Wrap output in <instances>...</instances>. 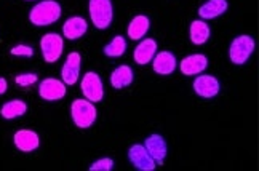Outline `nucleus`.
Wrapping results in <instances>:
<instances>
[{"label": "nucleus", "instance_id": "1", "mask_svg": "<svg viewBox=\"0 0 259 171\" xmlns=\"http://www.w3.org/2000/svg\"><path fill=\"white\" fill-rule=\"evenodd\" d=\"M61 5L56 0H42L35 4L29 12V21L37 27H44L56 23L61 16Z\"/></svg>", "mask_w": 259, "mask_h": 171}, {"label": "nucleus", "instance_id": "2", "mask_svg": "<svg viewBox=\"0 0 259 171\" xmlns=\"http://www.w3.org/2000/svg\"><path fill=\"white\" fill-rule=\"evenodd\" d=\"M71 117L77 128H80V130L90 128L96 122V117H98L95 103L88 101V99H75L71 106Z\"/></svg>", "mask_w": 259, "mask_h": 171}, {"label": "nucleus", "instance_id": "3", "mask_svg": "<svg viewBox=\"0 0 259 171\" xmlns=\"http://www.w3.org/2000/svg\"><path fill=\"white\" fill-rule=\"evenodd\" d=\"M88 12L96 29H107L112 23L114 8L111 0H90Z\"/></svg>", "mask_w": 259, "mask_h": 171}, {"label": "nucleus", "instance_id": "4", "mask_svg": "<svg viewBox=\"0 0 259 171\" xmlns=\"http://www.w3.org/2000/svg\"><path fill=\"white\" fill-rule=\"evenodd\" d=\"M254 52V38L250 35H238L232 40L229 47V58L237 66H242L248 61Z\"/></svg>", "mask_w": 259, "mask_h": 171}, {"label": "nucleus", "instance_id": "5", "mask_svg": "<svg viewBox=\"0 0 259 171\" xmlns=\"http://www.w3.org/2000/svg\"><path fill=\"white\" fill-rule=\"evenodd\" d=\"M40 50H42V56L48 64L56 63L59 58L63 55L64 50V40L59 34L50 32L45 34L40 38Z\"/></svg>", "mask_w": 259, "mask_h": 171}, {"label": "nucleus", "instance_id": "6", "mask_svg": "<svg viewBox=\"0 0 259 171\" xmlns=\"http://www.w3.org/2000/svg\"><path fill=\"white\" fill-rule=\"evenodd\" d=\"M82 93L85 99L92 103H99L104 96V87H103V80L96 72H87L85 77L82 78Z\"/></svg>", "mask_w": 259, "mask_h": 171}, {"label": "nucleus", "instance_id": "7", "mask_svg": "<svg viewBox=\"0 0 259 171\" xmlns=\"http://www.w3.org/2000/svg\"><path fill=\"white\" fill-rule=\"evenodd\" d=\"M128 160L139 171H154L157 168V163L143 144H133L128 149Z\"/></svg>", "mask_w": 259, "mask_h": 171}, {"label": "nucleus", "instance_id": "8", "mask_svg": "<svg viewBox=\"0 0 259 171\" xmlns=\"http://www.w3.org/2000/svg\"><path fill=\"white\" fill-rule=\"evenodd\" d=\"M66 92L67 90L63 80L52 78V77L42 80L40 85H38V95L45 101H59V99H63L66 96Z\"/></svg>", "mask_w": 259, "mask_h": 171}, {"label": "nucleus", "instance_id": "9", "mask_svg": "<svg viewBox=\"0 0 259 171\" xmlns=\"http://www.w3.org/2000/svg\"><path fill=\"white\" fill-rule=\"evenodd\" d=\"M144 147L154 158V162L157 163V166H162L165 158H166V141L163 139V136L160 135H151L146 141H144Z\"/></svg>", "mask_w": 259, "mask_h": 171}, {"label": "nucleus", "instance_id": "10", "mask_svg": "<svg viewBox=\"0 0 259 171\" xmlns=\"http://www.w3.org/2000/svg\"><path fill=\"white\" fill-rule=\"evenodd\" d=\"M13 143L18 150H21L24 154L34 152L35 149L40 146V138L32 130H19L13 136Z\"/></svg>", "mask_w": 259, "mask_h": 171}, {"label": "nucleus", "instance_id": "11", "mask_svg": "<svg viewBox=\"0 0 259 171\" xmlns=\"http://www.w3.org/2000/svg\"><path fill=\"white\" fill-rule=\"evenodd\" d=\"M80 64H82V58L77 52H72L67 55L66 63L61 70V77H63L64 85H74L77 82L78 75H80Z\"/></svg>", "mask_w": 259, "mask_h": 171}, {"label": "nucleus", "instance_id": "12", "mask_svg": "<svg viewBox=\"0 0 259 171\" xmlns=\"http://www.w3.org/2000/svg\"><path fill=\"white\" fill-rule=\"evenodd\" d=\"M219 82L213 75H200L194 80V92L200 98H214L219 93Z\"/></svg>", "mask_w": 259, "mask_h": 171}, {"label": "nucleus", "instance_id": "13", "mask_svg": "<svg viewBox=\"0 0 259 171\" xmlns=\"http://www.w3.org/2000/svg\"><path fill=\"white\" fill-rule=\"evenodd\" d=\"M178 66L176 56L171 52H160L155 53L154 59H152V67L154 72L158 75H170L175 72V69Z\"/></svg>", "mask_w": 259, "mask_h": 171}, {"label": "nucleus", "instance_id": "14", "mask_svg": "<svg viewBox=\"0 0 259 171\" xmlns=\"http://www.w3.org/2000/svg\"><path fill=\"white\" fill-rule=\"evenodd\" d=\"M157 53V42L154 38H143L139 45L135 48V53H133V58L136 64L139 66H146L149 64L154 59Z\"/></svg>", "mask_w": 259, "mask_h": 171}, {"label": "nucleus", "instance_id": "15", "mask_svg": "<svg viewBox=\"0 0 259 171\" xmlns=\"http://www.w3.org/2000/svg\"><path fill=\"white\" fill-rule=\"evenodd\" d=\"M208 67V59L205 55H191L179 63V69L184 75H200Z\"/></svg>", "mask_w": 259, "mask_h": 171}, {"label": "nucleus", "instance_id": "16", "mask_svg": "<svg viewBox=\"0 0 259 171\" xmlns=\"http://www.w3.org/2000/svg\"><path fill=\"white\" fill-rule=\"evenodd\" d=\"M88 23L80 16H72L63 24V35L69 40H77L87 34Z\"/></svg>", "mask_w": 259, "mask_h": 171}, {"label": "nucleus", "instance_id": "17", "mask_svg": "<svg viewBox=\"0 0 259 171\" xmlns=\"http://www.w3.org/2000/svg\"><path fill=\"white\" fill-rule=\"evenodd\" d=\"M227 7H229L227 0H208L206 4H203L198 8V15L203 19H213L226 13Z\"/></svg>", "mask_w": 259, "mask_h": 171}, {"label": "nucleus", "instance_id": "18", "mask_svg": "<svg viewBox=\"0 0 259 171\" xmlns=\"http://www.w3.org/2000/svg\"><path fill=\"white\" fill-rule=\"evenodd\" d=\"M133 83V70L130 66H118L112 70L111 74V85L115 88V90H122L128 85Z\"/></svg>", "mask_w": 259, "mask_h": 171}, {"label": "nucleus", "instance_id": "19", "mask_svg": "<svg viewBox=\"0 0 259 171\" xmlns=\"http://www.w3.org/2000/svg\"><path fill=\"white\" fill-rule=\"evenodd\" d=\"M149 27H151L149 18L144 15H138L128 24V37L132 40H141L147 34Z\"/></svg>", "mask_w": 259, "mask_h": 171}, {"label": "nucleus", "instance_id": "20", "mask_svg": "<svg viewBox=\"0 0 259 171\" xmlns=\"http://www.w3.org/2000/svg\"><path fill=\"white\" fill-rule=\"evenodd\" d=\"M210 26H208L202 19H197V21H192L191 29H189V35H191V40L194 45H203L206 44V40L210 38Z\"/></svg>", "mask_w": 259, "mask_h": 171}, {"label": "nucleus", "instance_id": "21", "mask_svg": "<svg viewBox=\"0 0 259 171\" xmlns=\"http://www.w3.org/2000/svg\"><path fill=\"white\" fill-rule=\"evenodd\" d=\"M26 110H27V104L24 101H21V99H13V101H8L2 106L0 115L5 120H13V118L24 115Z\"/></svg>", "mask_w": 259, "mask_h": 171}, {"label": "nucleus", "instance_id": "22", "mask_svg": "<svg viewBox=\"0 0 259 171\" xmlns=\"http://www.w3.org/2000/svg\"><path fill=\"white\" fill-rule=\"evenodd\" d=\"M125 52H126V42L122 35H115L112 38V42L104 47V55L109 58H118L125 55Z\"/></svg>", "mask_w": 259, "mask_h": 171}, {"label": "nucleus", "instance_id": "23", "mask_svg": "<svg viewBox=\"0 0 259 171\" xmlns=\"http://www.w3.org/2000/svg\"><path fill=\"white\" fill-rule=\"evenodd\" d=\"M37 80L38 77L35 74H19L15 77V83L18 87H23V88H27V87H31L34 83H37Z\"/></svg>", "mask_w": 259, "mask_h": 171}, {"label": "nucleus", "instance_id": "24", "mask_svg": "<svg viewBox=\"0 0 259 171\" xmlns=\"http://www.w3.org/2000/svg\"><path fill=\"white\" fill-rule=\"evenodd\" d=\"M114 168V160L112 158H99L90 166V171H111Z\"/></svg>", "mask_w": 259, "mask_h": 171}, {"label": "nucleus", "instance_id": "25", "mask_svg": "<svg viewBox=\"0 0 259 171\" xmlns=\"http://www.w3.org/2000/svg\"><path fill=\"white\" fill-rule=\"evenodd\" d=\"M10 55L13 56H23V58H32L34 56V50L29 45H16L10 50Z\"/></svg>", "mask_w": 259, "mask_h": 171}, {"label": "nucleus", "instance_id": "26", "mask_svg": "<svg viewBox=\"0 0 259 171\" xmlns=\"http://www.w3.org/2000/svg\"><path fill=\"white\" fill-rule=\"evenodd\" d=\"M8 90V82H7V78L4 77H0V95H4L5 92Z\"/></svg>", "mask_w": 259, "mask_h": 171}, {"label": "nucleus", "instance_id": "27", "mask_svg": "<svg viewBox=\"0 0 259 171\" xmlns=\"http://www.w3.org/2000/svg\"><path fill=\"white\" fill-rule=\"evenodd\" d=\"M27 2H31V0H27Z\"/></svg>", "mask_w": 259, "mask_h": 171}]
</instances>
